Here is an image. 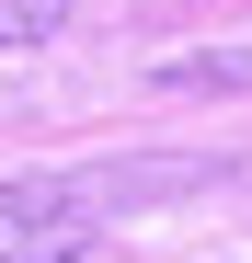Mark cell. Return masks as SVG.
I'll use <instances>...</instances> for the list:
<instances>
[{
	"label": "cell",
	"mask_w": 252,
	"mask_h": 263,
	"mask_svg": "<svg viewBox=\"0 0 252 263\" xmlns=\"http://www.w3.org/2000/svg\"><path fill=\"white\" fill-rule=\"evenodd\" d=\"M92 252V195L80 183H0V263H80Z\"/></svg>",
	"instance_id": "6da1fadb"
},
{
	"label": "cell",
	"mask_w": 252,
	"mask_h": 263,
	"mask_svg": "<svg viewBox=\"0 0 252 263\" xmlns=\"http://www.w3.org/2000/svg\"><path fill=\"white\" fill-rule=\"evenodd\" d=\"M69 23V0H0V46H46Z\"/></svg>",
	"instance_id": "7a4b0ae2"
}]
</instances>
